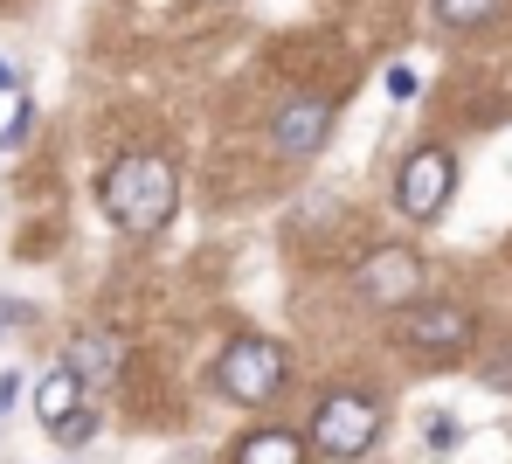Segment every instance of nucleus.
Returning a JSON list of instances; mask_svg holds the SVG:
<instances>
[{"label":"nucleus","instance_id":"4","mask_svg":"<svg viewBox=\"0 0 512 464\" xmlns=\"http://www.w3.org/2000/svg\"><path fill=\"white\" fill-rule=\"evenodd\" d=\"M215 374H222V388L243 402V409H263L277 388H284V347L277 340H229L222 347V361H215Z\"/></svg>","mask_w":512,"mask_h":464},{"label":"nucleus","instance_id":"7","mask_svg":"<svg viewBox=\"0 0 512 464\" xmlns=\"http://www.w3.org/2000/svg\"><path fill=\"white\" fill-rule=\"evenodd\" d=\"M326 132H333V104L326 97H298V104L277 111V153L284 160H312L326 146Z\"/></svg>","mask_w":512,"mask_h":464},{"label":"nucleus","instance_id":"12","mask_svg":"<svg viewBox=\"0 0 512 464\" xmlns=\"http://www.w3.org/2000/svg\"><path fill=\"white\" fill-rule=\"evenodd\" d=\"M381 84H388V97H395V104H409V97L423 91V77H416V70H409V63H395V70H388V77H381Z\"/></svg>","mask_w":512,"mask_h":464},{"label":"nucleus","instance_id":"8","mask_svg":"<svg viewBox=\"0 0 512 464\" xmlns=\"http://www.w3.org/2000/svg\"><path fill=\"white\" fill-rule=\"evenodd\" d=\"M35 416H42V430H49V437H63V430L84 416V381H77L70 368L42 374V381H35Z\"/></svg>","mask_w":512,"mask_h":464},{"label":"nucleus","instance_id":"13","mask_svg":"<svg viewBox=\"0 0 512 464\" xmlns=\"http://www.w3.org/2000/svg\"><path fill=\"white\" fill-rule=\"evenodd\" d=\"M90 430H97V416H90V409H84V416H77V423H70V430H63V444H84Z\"/></svg>","mask_w":512,"mask_h":464},{"label":"nucleus","instance_id":"10","mask_svg":"<svg viewBox=\"0 0 512 464\" xmlns=\"http://www.w3.org/2000/svg\"><path fill=\"white\" fill-rule=\"evenodd\" d=\"M118 354H125L118 340H104V333H84V340L70 347V361H63V368L77 374V381H111V374H118Z\"/></svg>","mask_w":512,"mask_h":464},{"label":"nucleus","instance_id":"1","mask_svg":"<svg viewBox=\"0 0 512 464\" xmlns=\"http://www.w3.org/2000/svg\"><path fill=\"white\" fill-rule=\"evenodd\" d=\"M180 208V174L160 153H125L111 174H104V215L125 229V236H160Z\"/></svg>","mask_w":512,"mask_h":464},{"label":"nucleus","instance_id":"2","mask_svg":"<svg viewBox=\"0 0 512 464\" xmlns=\"http://www.w3.org/2000/svg\"><path fill=\"white\" fill-rule=\"evenodd\" d=\"M374 437H381V409H374V395H360V388H340V395H326L319 409H312V451L333 464H353L374 451Z\"/></svg>","mask_w":512,"mask_h":464},{"label":"nucleus","instance_id":"11","mask_svg":"<svg viewBox=\"0 0 512 464\" xmlns=\"http://www.w3.org/2000/svg\"><path fill=\"white\" fill-rule=\"evenodd\" d=\"M499 14H506V0H436V21L443 28H485Z\"/></svg>","mask_w":512,"mask_h":464},{"label":"nucleus","instance_id":"5","mask_svg":"<svg viewBox=\"0 0 512 464\" xmlns=\"http://www.w3.org/2000/svg\"><path fill=\"white\" fill-rule=\"evenodd\" d=\"M353 291H360L367 305L409 312V305L423 298V257H416V250H402V243H388V250H374V257L353 271Z\"/></svg>","mask_w":512,"mask_h":464},{"label":"nucleus","instance_id":"6","mask_svg":"<svg viewBox=\"0 0 512 464\" xmlns=\"http://www.w3.org/2000/svg\"><path fill=\"white\" fill-rule=\"evenodd\" d=\"M402 340L423 347V354H457V347H471V312L464 305H409Z\"/></svg>","mask_w":512,"mask_h":464},{"label":"nucleus","instance_id":"15","mask_svg":"<svg viewBox=\"0 0 512 464\" xmlns=\"http://www.w3.org/2000/svg\"><path fill=\"white\" fill-rule=\"evenodd\" d=\"M0 91H14V70H7V63H0Z\"/></svg>","mask_w":512,"mask_h":464},{"label":"nucleus","instance_id":"9","mask_svg":"<svg viewBox=\"0 0 512 464\" xmlns=\"http://www.w3.org/2000/svg\"><path fill=\"white\" fill-rule=\"evenodd\" d=\"M305 437H291V430H256L236 444V464H305Z\"/></svg>","mask_w":512,"mask_h":464},{"label":"nucleus","instance_id":"14","mask_svg":"<svg viewBox=\"0 0 512 464\" xmlns=\"http://www.w3.org/2000/svg\"><path fill=\"white\" fill-rule=\"evenodd\" d=\"M14 395H21V381H14V374H0V409H7Z\"/></svg>","mask_w":512,"mask_h":464},{"label":"nucleus","instance_id":"3","mask_svg":"<svg viewBox=\"0 0 512 464\" xmlns=\"http://www.w3.org/2000/svg\"><path fill=\"white\" fill-rule=\"evenodd\" d=\"M450 194H457V160L443 146H416L402 160V174H395V208L409 222H436L450 208Z\"/></svg>","mask_w":512,"mask_h":464}]
</instances>
